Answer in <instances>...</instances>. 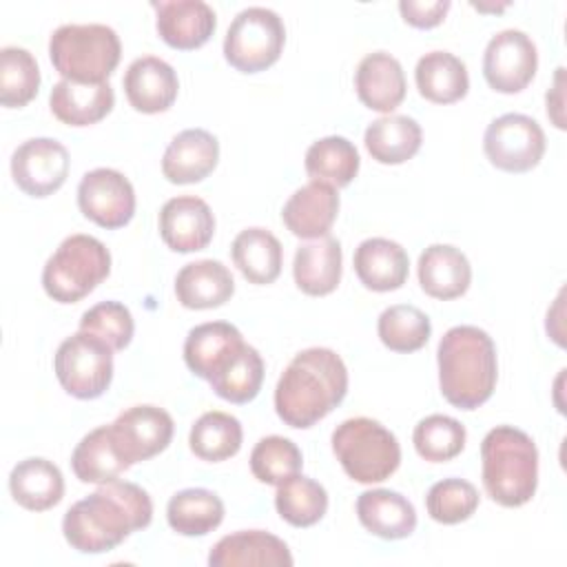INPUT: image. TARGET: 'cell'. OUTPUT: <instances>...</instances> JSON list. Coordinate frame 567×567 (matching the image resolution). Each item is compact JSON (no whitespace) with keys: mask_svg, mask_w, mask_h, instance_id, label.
<instances>
[{"mask_svg":"<svg viewBox=\"0 0 567 567\" xmlns=\"http://www.w3.org/2000/svg\"><path fill=\"white\" fill-rule=\"evenodd\" d=\"M151 520L153 503L146 489L128 481H111L66 509L62 534L73 549L102 554L115 549L133 532L148 527Z\"/></svg>","mask_w":567,"mask_h":567,"instance_id":"cell-1","label":"cell"},{"mask_svg":"<svg viewBox=\"0 0 567 567\" xmlns=\"http://www.w3.org/2000/svg\"><path fill=\"white\" fill-rule=\"evenodd\" d=\"M348 392L343 359L330 348H308L292 357L275 388V410L290 427H310L328 416Z\"/></svg>","mask_w":567,"mask_h":567,"instance_id":"cell-2","label":"cell"},{"mask_svg":"<svg viewBox=\"0 0 567 567\" xmlns=\"http://www.w3.org/2000/svg\"><path fill=\"white\" fill-rule=\"evenodd\" d=\"M441 394L458 410L483 405L498 379L496 346L492 337L476 326L450 328L436 350Z\"/></svg>","mask_w":567,"mask_h":567,"instance_id":"cell-3","label":"cell"},{"mask_svg":"<svg viewBox=\"0 0 567 567\" xmlns=\"http://www.w3.org/2000/svg\"><path fill=\"white\" fill-rule=\"evenodd\" d=\"M483 485L503 507L532 501L538 485V450L532 436L514 425H496L481 443Z\"/></svg>","mask_w":567,"mask_h":567,"instance_id":"cell-4","label":"cell"},{"mask_svg":"<svg viewBox=\"0 0 567 567\" xmlns=\"http://www.w3.org/2000/svg\"><path fill=\"white\" fill-rule=\"evenodd\" d=\"M122 55L117 33L106 24H62L51 33L49 58L62 80L100 84L115 71Z\"/></svg>","mask_w":567,"mask_h":567,"instance_id":"cell-5","label":"cell"},{"mask_svg":"<svg viewBox=\"0 0 567 567\" xmlns=\"http://www.w3.org/2000/svg\"><path fill=\"white\" fill-rule=\"evenodd\" d=\"M332 452L343 472L365 485L390 478L401 463L396 436L368 416H354L339 423L332 432Z\"/></svg>","mask_w":567,"mask_h":567,"instance_id":"cell-6","label":"cell"},{"mask_svg":"<svg viewBox=\"0 0 567 567\" xmlns=\"http://www.w3.org/2000/svg\"><path fill=\"white\" fill-rule=\"evenodd\" d=\"M111 272L109 248L91 235H69L42 268L44 292L60 303H75Z\"/></svg>","mask_w":567,"mask_h":567,"instance_id":"cell-7","label":"cell"},{"mask_svg":"<svg viewBox=\"0 0 567 567\" xmlns=\"http://www.w3.org/2000/svg\"><path fill=\"white\" fill-rule=\"evenodd\" d=\"M284 42V20L272 9L248 7L233 18L226 31L224 58L241 73H259L279 60Z\"/></svg>","mask_w":567,"mask_h":567,"instance_id":"cell-8","label":"cell"},{"mask_svg":"<svg viewBox=\"0 0 567 567\" xmlns=\"http://www.w3.org/2000/svg\"><path fill=\"white\" fill-rule=\"evenodd\" d=\"M53 370L71 396L97 399L113 379V350L102 339L80 330L58 346Z\"/></svg>","mask_w":567,"mask_h":567,"instance_id":"cell-9","label":"cell"},{"mask_svg":"<svg viewBox=\"0 0 567 567\" xmlns=\"http://www.w3.org/2000/svg\"><path fill=\"white\" fill-rule=\"evenodd\" d=\"M487 159L505 173H527L543 159L545 133L523 113H505L489 122L483 135Z\"/></svg>","mask_w":567,"mask_h":567,"instance_id":"cell-10","label":"cell"},{"mask_svg":"<svg viewBox=\"0 0 567 567\" xmlns=\"http://www.w3.org/2000/svg\"><path fill=\"white\" fill-rule=\"evenodd\" d=\"M538 53L534 40L520 29H503L485 47L483 75L498 93H518L536 75Z\"/></svg>","mask_w":567,"mask_h":567,"instance_id":"cell-11","label":"cell"},{"mask_svg":"<svg viewBox=\"0 0 567 567\" xmlns=\"http://www.w3.org/2000/svg\"><path fill=\"white\" fill-rule=\"evenodd\" d=\"M82 215L102 228H122L135 215L133 184L115 168H93L78 184Z\"/></svg>","mask_w":567,"mask_h":567,"instance_id":"cell-12","label":"cell"},{"mask_svg":"<svg viewBox=\"0 0 567 567\" xmlns=\"http://www.w3.org/2000/svg\"><path fill=\"white\" fill-rule=\"evenodd\" d=\"M69 151L51 137H31L11 155V175L18 188L31 197L55 193L69 177Z\"/></svg>","mask_w":567,"mask_h":567,"instance_id":"cell-13","label":"cell"},{"mask_svg":"<svg viewBox=\"0 0 567 567\" xmlns=\"http://www.w3.org/2000/svg\"><path fill=\"white\" fill-rule=\"evenodd\" d=\"M173 430L171 414L157 405H133L111 423L115 447L128 465L164 452L173 439Z\"/></svg>","mask_w":567,"mask_h":567,"instance_id":"cell-14","label":"cell"},{"mask_svg":"<svg viewBox=\"0 0 567 567\" xmlns=\"http://www.w3.org/2000/svg\"><path fill=\"white\" fill-rule=\"evenodd\" d=\"M215 233L210 206L195 195L168 199L159 210V235L175 252L204 250Z\"/></svg>","mask_w":567,"mask_h":567,"instance_id":"cell-15","label":"cell"},{"mask_svg":"<svg viewBox=\"0 0 567 567\" xmlns=\"http://www.w3.org/2000/svg\"><path fill=\"white\" fill-rule=\"evenodd\" d=\"M151 7L157 13L159 38L173 49L190 51L206 44L217 27V16L204 0H159Z\"/></svg>","mask_w":567,"mask_h":567,"instance_id":"cell-16","label":"cell"},{"mask_svg":"<svg viewBox=\"0 0 567 567\" xmlns=\"http://www.w3.org/2000/svg\"><path fill=\"white\" fill-rule=\"evenodd\" d=\"M210 567H290L288 545L264 529H241L219 538L210 554Z\"/></svg>","mask_w":567,"mask_h":567,"instance_id":"cell-17","label":"cell"},{"mask_svg":"<svg viewBox=\"0 0 567 567\" xmlns=\"http://www.w3.org/2000/svg\"><path fill=\"white\" fill-rule=\"evenodd\" d=\"M122 84L128 104L140 113H162L171 109L179 91L175 69L157 55H142L133 60Z\"/></svg>","mask_w":567,"mask_h":567,"instance_id":"cell-18","label":"cell"},{"mask_svg":"<svg viewBox=\"0 0 567 567\" xmlns=\"http://www.w3.org/2000/svg\"><path fill=\"white\" fill-rule=\"evenodd\" d=\"M337 213V188L323 182H308L288 197L281 210V219L295 237L319 239L330 233Z\"/></svg>","mask_w":567,"mask_h":567,"instance_id":"cell-19","label":"cell"},{"mask_svg":"<svg viewBox=\"0 0 567 567\" xmlns=\"http://www.w3.org/2000/svg\"><path fill=\"white\" fill-rule=\"evenodd\" d=\"M219 159V142L204 128L177 133L164 151L162 173L173 184H195L208 177Z\"/></svg>","mask_w":567,"mask_h":567,"instance_id":"cell-20","label":"cell"},{"mask_svg":"<svg viewBox=\"0 0 567 567\" xmlns=\"http://www.w3.org/2000/svg\"><path fill=\"white\" fill-rule=\"evenodd\" d=\"M354 89L370 111L390 115L405 97V73L401 62L385 51L368 53L357 66Z\"/></svg>","mask_w":567,"mask_h":567,"instance_id":"cell-21","label":"cell"},{"mask_svg":"<svg viewBox=\"0 0 567 567\" xmlns=\"http://www.w3.org/2000/svg\"><path fill=\"white\" fill-rule=\"evenodd\" d=\"M419 284L425 295L447 301L465 295L472 281V266L456 246L432 244L427 246L416 264Z\"/></svg>","mask_w":567,"mask_h":567,"instance_id":"cell-22","label":"cell"},{"mask_svg":"<svg viewBox=\"0 0 567 567\" xmlns=\"http://www.w3.org/2000/svg\"><path fill=\"white\" fill-rule=\"evenodd\" d=\"M410 270L408 252L385 237L363 239L354 250V272L359 281L377 292H390L405 284Z\"/></svg>","mask_w":567,"mask_h":567,"instance_id":"cell-23","label":"cell"},{"mask_svg":"<svg viewBox=\"0 0 567 567\" xmlns=\"http://www.w3.org/2000/svg\"><path fill=\"white\" fill-rule=\"evenodd\" d=\"M244 343L241 332L226 321L195 326L184 341V361L193 374L210 381Z\"/></svg>","mask_w":567,"mask_h":567,"instance_id":"cell-24","label":"cell"},{"mask_svg":"<svg viewBox=\"0 0 567 567\" xmlns=\"http://www.w3.org/2000/svg\"><path fill=\"white\" fill-rule=\"evenodd\" d=\"M341 244L330 235L301 244L292 261L297 288L310 297L330 295L341 281Z\"/></svg>","mask_w":567,"mask_h":567,"instance_id":"cell-25","label":"cell"},{"mask_svg":"<svg viewBox=\"0 0 567 567\" xmlns=\"http://www.w3.org/2000/svg\"><path fill=\"white\" fill-rule=\"evenodd\" d=\"M235 292L230 270L217 259L186 264L175 277V295L184 308L206 310L226 303Z\"/></svg>","mask_w":567,"mask_h":567,"instance_id":"cell-26","label":"cell"},{"mask_svg":"<svg viewBox=\"0 0 567 567\" xmlns=\"http://www.w3.org/2000/svg\"><path fill=\"white\" fill-rule=\"evenodd\" d=\"M113 104L115 93L109 82L80 84L71 80H60L49 95L51 113L69 126L95 124L111 113Z\"/></svg>","mask_w":567,"mask_h":567,"instance_id":"cell-27","label":"cell"},{"mask_svg":"<svg viewBox=\"0 0 567 567\" xmlns=\"http://www.w3.org/2000/svg\"><path fill=\"white\" fill-rule=\"evenodd\" d=\"M361 525L385 540H399L416 529L414 505L392 489H368L357 498Z\"/></svg>","mask_w":567,"mask_h":567,"instance_id":"cell-28","label":"cell"},{"mask_svg":"<svg viewBox=\"0 0 567 567\" xmlns=\"http://www.w3.org/2000/svg\"><path fill=\"white\" fill-rule=\"evenodd\" d=\"M9 492L24 509L44 512L62 501L64 478L55 463L42 456H31L11 470Z\"/></svg>","mask_w":567,"mask_h":567,"instance_id":"cell-29","label":"cell"},{"mask_svg":"<svg viewBox=\"0 0 567 567\" xmlns=\"http://www.w3.org/2000/svg\"><path fill=\"white\" fill-rule=\"evenodd\" d=\"M419 93L434 104H452L467 95L470 75L465 62L450 51L425 53L414 69Z\"/></svg>","mask_w":567,"mask_h":567,"instance_id":"cell-30","label":"cell"},{"mask_svg":"<svg viewBox=\"0 0 567 567\" xmlns=\"http://www.w3.org/2000/svg\"><path fill=\"white\" fill-rule=\"evenodd\" d=\"M230 255L239 272L257 286L272 284L281 272L284 248L279 239L259 226L241 230L230 246Z\"/></svg>","mask_w":567,"mask_h":567,"instance_id":"cell-31","label":"cell"},{"mask_svg":"<svg viewBox=\"0 0 567 567\" xmlns=\"http://www.w3.org/2000/svg\"><path fill=\"white\" fill-rule=\"evenodd\" d=\"M71 467L82 483L104 485L117 481V476L124 474L131 465L117 452L111 425H100L84 434L75 445L71 454Z\"/></svg>","mask_w":567,"mask_h":567,"instance_id":"cell-32","label":"cell"},{"mask_svg":"<svg viewBox=\"0 0 567 567\" xmlns=\"http://www.w3.org/2000/svg\"><path fill=\"white\" fill-rule=\"evenodd\" d=\"M421 126L408 115H383L363 135L365 148L379 164H403L421 148Z\"/></svg>","mask_w":567,"mask_h":567,"instance_id":"cell-33","label":"cell"},{"mask_svg":"<svg viewBox=\"0 0 567 567\" xmlns=\"http://www.w3.org/2000/svg\"><path fill=\"white\" fill-rule=\"evenodd\" d=\"M166 520L182 536H204L224 520V503L206 487H188L171 496Z\"/></svg>","mask_w":567,"mask_h":567,"instance_id":"cell-34","label":"cell"},{"mask_svg":"<svg viewBox=\"0 0 567 567\" xmlns=\"http://www.w3.org/2000/svg\"><path fill=\"white\" fill-rule=\"evenodd\" d=\"M359 162V151L350 140L341 135H328L310 144L303 164L312 182L343 188L357 177Z\"/></svg>","mask_w":567,"mask_h":567,"instance_id":"cell-35","label":"cell"},{"mask_svg":"<svg viewBox=\"0 0 567 567\" xmlns=\"http://www.w3.org/2000/svg\"><path fill=\"white\" fill-rule=\"evenodd\" d=\"M241 423L228 412H204L190 427L188 445L195 456L208 463H219L235 456L241 447Z\"/></svg>","mask_w":567,"mask_h":567,"instance_id":"cell-36","label":"cell"},{"mask_svg":"<svg viewBox=\"0 0 567 567\" xmlns=\"http://www.w3.org/2000/svg\"><path fill=\"white\" fill-rule=\"evenodd\" d=\"M261 381H264L261 354L252 346L241 343L235 350V354L228 359V363L208 383L217 396L230 403H248L259 394Z\"/></svg>","mask_w":567,"mask_h":567,"instance_id":"cell-37","label":"cell"},{"mask_svg":"<svg viewBox=\"0 0 567 567\" xmlns=\"http://www.w3.org/2000/svg\"><path fill=\"white\" fill-rule=\"evenodd\" d=\"M275 507L286 523L295 527H310L323 518L328 509V492L321 483L295 474L277 485Z\"/></svg>","mask_w":567,"mask_h":567,"instance_id":"cell-38","label":"cell"},{"mask_svg":"<svg viewBox=\"0 0 567 567\" xmlns=\"http://www.w3.org/2000/svg\"><path fill=\"white\" fill-rule=\"evenodd\" d=\"M377 332L381 343L392 352H414L427 343L432 323L430 317L416 306L396 303L379 315Z\"/></svg>","mask_w":567,"mask_h":567,"instance_id":"cell-39","label":"cell"},{"mask_svg":"<svg viewBox=\"0 0 567 567\" xmlns=\"http://www.w3.org/2000/svg\"><path fill=\"white\" fill-rule=\"evenodd\" d=\"M40 89V69L35 58L22 47L0 51V102L9 109L29 104Z\"/></svg>","mask_w":567,"mask_h":567,"instance_id":"cell-40","label":"cell"},{"mask_svg":"<svg viewBox=\"0 0 567 567\" xmlns=\"http://www.w3.org/2000/svg\"><path fill=\"white\" fill-rule=\"evenodd\" d=\"M467 432L461 421L447 414H430L414 427L412 443L421 458L430 463H445L458 456L465 447Z\"/></svg>","mask_w":567,"mask_h":567,"instance_id":"cell-41","label":"cell"},{"mask_svg":"<svg viewBox=\"0 0 567 567\" xmlns=\"http://www.w3.org/2000/svg\"><path fill=\"white\" fill-rule=\"evenodd\" d=\"M303 456L297 443L286 436L270 434L257 441L250 452V470L266 485H281L301 472Z\"/></svg>","mask_w":567,"mask_h":567,"instance_id":"cell-42","label":"cell"},{"mask_svg":"<svg viewBox=\"0 0 567 567\" xmlns=\"http://www.w3.org/2000/svg\"><path fill=\"white\" fill-rule=\"evenodd\" d=\"M425 507L432 520L456 525L467 520L478 507V492L470 481L443 478L434 483L425 496Z\"/></svg>","mask_w":567,"mask_h":567,"instance_id":"cell-43","label":"cell"},{"mask_svg":"<svg viewBox=\"0 0 567 567\" xmlns=\"http://www.w3.org/2000/svg\"><path fill=\"white\" fill-rule=\"evenodd\" d=\"M80 330L102 339L115 352V350H124L131 343L135 323H133L131 310L124 303L100 301L82 315Z\"/></svg>","mask_w":567,"mask_h":567,"instance_id":"cell-44","label":"cell"},{"mask_svg":"<svg viewBox=\"0 0 567 567\" xmlns=\"http://www.w3.org/2000/svg\"><path fill=\"white\" fill-rule=\"evenodd\" d=\"M447 9H450V0H432V2L401 0L399 2V11H401L403 20L419 29L436 27L445 18Z\"/></svg>","mask_w":567,"mask_h":567,"instance_id":"cell-45","label":"cell"},{"mask_svg":"<svg viewBox=\"0 0 567 567\" xmlns=\"http://www.w3.org/2000/svg\"><path fill=\"white\" fill-rule=\"evenodd\" d=\"M563 66L556 69V75H554V86L547 91V115L551 117V122L558 126V128H565V117H563V106H565V100H563Z\"/></svg>","mask_w":567,"mask_h":567,"instance_id":"cell-46","label":"cell"}]
</instances>
